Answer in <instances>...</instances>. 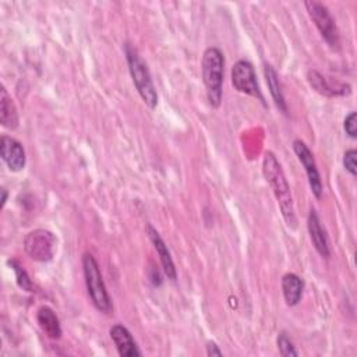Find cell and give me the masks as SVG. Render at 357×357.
<instances>
[{"mask_svg":"<svg viewBox=\"0 0 357 357\" xmlns=\"http://www.w3.org/2000/svg\"><path fill=\"white\" fill-rule=\"evenodd\" d=\"M262 173L278 199L279 208L282 211V215H283L287 226L294 229L297 220H296V213H294V208H293L290 187H289L286 176L282 170L280 163L278 162L276 156L271 151L265 152V155H264Z\"/></svg>","mask_w":357,"mask_h":357,"instance_id":"6da1fadb","label":"cell"},{"mask_svg":"<svg viewBox=\"0 0 357 357\" xmlns=\"http://www.w3.org/2000/svg\"><path fill=\"white\" fill-rule=\"evenodd\" d=\"M225 57L218 47H208L202 56V79L206 88V96L212 107L222 102Z\"/></svg>","mask_w":357,"mask_h":357,"instance_id":"7a4b0ae2","label":"cell"},{"mask_svg":"<svg viewBox=\"0 0 357 357\" xmlns=\"http://www.w3.org/2000/svg\"><path fill=\"white\" fill-rule=\"evenodd\" d=\"M126 56L132 82L139 96L148 107L153 109L158 105V93L145 61L139 57L138 52L130 45H126Z\"/></svg>","mask_w":357,"mask_h":357,"instance_id":"3957f363","label":"cell"},{"mask_svg":"<svg viewBox=\"0 0 357 357\" xmlns=\"http://www.w3.org/2000/svg\"><path fill=\"white\" fill-rule=\"evenodd\" d=\"M82 268H84V278L88 294L91 297L92 304L100 312L109 314L112 311V301L109 293L106 290L99 265L96 259L91 254H84L82 257Z\"/></svg>","mask_w":357,"mask_h":357,"instance_id":"277c9868","label":"cell"},{"mask_svg":"<svg viewBox=\"0 0 357 357\" xmlns=\"http://www.w3.org/2000/svg\"><path fill=\"white\" fill-rule=\"evenodd\" d=\"M25 252L35 261L47 262L56 251V237L46 229H35L24 238Z\"/></svg>","mask_w":357,"mask_h":357,"instance_id":"5b68a950","label":"cell"},{"mask_svg":"<svg viewBox=\"0 0 357 357\" xmlns=\"http://www.w3.org/2000/svg\"><path fill=\"white\" fill-rule=\"evenodd\" d=\"M308 15L314 21L315 26L318 28L321 36L325 39V42L331 47H337L339 46V32L335 24L333 17L331 15L329 10L319 1L310 0L304 3Z\"/></svg>","mask_w":357,"mask_h":357,"instance_id":"8992f818","label":"cell"},{"mask_svg":"<svg viewBox=\"0 0 357 357\" xmlns=\"http://www.w3.org/2000/svg\"><path fill=\"white\" fill-rule=\"evenodd\" d=\"M231 84L233 86L245 95H251L264 100L261 89L257 82V75L252 64L245 60H238L231 68Z\"/></svg>","mask_w":357,"mask_h":357,"instance_id":"52a82bcc","label":"cell"},{"mask_svg":"<svg viewBox=\"0 0 357 357\" xmlns=\"http://www.w3.org/2000/svg\"><path fill=\"white\" fill-rule=\"evenodd\" d=\"M293 149H294V153L297 155L300 163L303 165L305 173H307L308 184H310V188H311L312 194L315 195V198H321V195H322V183H321L319 172L317 169V163H315L312 152L310 151V148L301 139H294L293 141Z\"/></svg>","mask_w":357,"mask_h":357,"instance_id":"ba28073f","label":"cell"},{"mask_svg":"<svg viewBox=\"0 0 357 357\" xmlns=\"http://www.w3.org/2000/svg\"><path fill=\"white\" fill-rule=\"evenodd\" d=\"M0 153L1 159L11 172H20L25 167V151L22 144L15 138L3 135L0 139Z\"/></svg>","mask_w":357,"mask_h":357,"instance_id":"9c48e42d","label":"cell"},{"mask_svg":"<svg viewBox=\"0 0 357 357\" xmlns=\"http://www.w3.org/2000/svg\"><path fill=\"white\" fill-rule=\"evenodd\" d=\"M110 337L120 356L124 357H137L141 356V351L132 339L128 329L120 324H116L110 328Z\"/></svg>","mask_w":357,"mask_h":357,"instance_id":"30bf717a","label":"cell"},{"mask_svg":"<svg viewBox=\"0 0 357 357\" xmlns=\"http://www.w3.org/2000/svg\"><path fill=\"white\" fill-rule=\"evenodd\" d=\"M148 230V236L159 255V259H160V264H162V268H163V272L166 273V276L170 279V280H176L177 278V273H176V268H174V264H173V259L170 257V251L167 248V245L165 244L163 238L160 237V234L156 231V229L151 225H148L146 227Z\"/></svg>","mask_w":357,"mask_h":357,"instance_id":"8fae6325","label":"cell"},{"mask_svg":"<svg viewBox=\"0 0 357 357\" xmlns=\"http://www.w3.org/2000/svg\"><path fill=\"white\" fill-rule=\"evenodd\" d=\"M307 227H308V233L311 237V241L315 247V250L318 251V254L324 258L329 257V243H328V237L325 230L321 226L319 218L315 212V209H311L308 213V220H307Z\"/></svg>","mask_w":357,"mask_h":357,"instance_id":"7c38bea8","label":"cell"},{"mask_svg":"<svg viewBox=\"0 0 357 357\" xmlns=\"http://www.w3.org/2000/svg\"><path fill=\"white\" fill-rule=\"evenodd\" d=\"M36 321H38L40 329L50 339H59L61 336L60 321H59L56 312L50 307H47V305L40 307L36 312Z\"/></svg>","mask_w":357,"mask_h":357,"instance_id":"4fadbf2b","label":"cell"},{"mask_svg":"<svg viewBox=\"0 0 357 357\" xmlns=\"http://www.w3.org/2000/svg\"><path fill=\"white\" fill-rule=\"evenodd\" d=\"M0 121L8 130H15L20 121L17 107L4 86L0 89Z\"/></svg>","mask_w":357,"mask_h":357,"instance_id":"5bb4252c","label":"cell"},{"mask_svg":"<svg viewBox=\"0 0 357 357\" xmlns=\"http://www.w3.org/2000/svg\"><path fill=\"white\" fill-rule=\"evenodd\" d=\"M304 282L296 273H286L282 278V291L287 305H296L303 296Z\"/></svg>","mask_w":357,"mask_h":357,"instance_id":"9a60e30c","label":"cell"},{"mask_svg":"<svg viewBox=\"0 0 357 357\" xmlns=\"http://www.w3.org/2000/svg\"><path fill=\"white\" fill-rule=\"evenodd\" d=\"M264 75H265V79H266L271 96H272L276 107L282 113L286 114L287 113V106H286V100H284V96H283V92H282L279 77H278L275 68L271 64H265L264 66Z\"/></svg>","mask_w":357,"mask_h":357,"instance_id":"2e32d148","label":"cell"},{"mask_svg":"<svg viewBox=\"0 0 357 357\" xmlns=\"http://www.w3.org/2000/svg\"><path fill=\"white\" fill-rule=\"evenodd\" d=\"M307 79L310 82V85L321 95L324 96H336V95H344V93H349L350 92V86L349 88H333L328 81L326 78L318 73L317 70H310L307 73Z\"/></svg>","mask_w":357,"mask_h":357,"instance_id":"e0dca14e","label":"cell"},{"mask_svg":"<svg viewBox=\"0 0 357 357\" xmlns=\"http://www.w3.org/2000/svg\"><path fill=\"white\" fill-rule=\"evenodd\" d=\"M8 265L13 268V271L15 273L17 284L25 291H32V282H31L29 275L26 273V271L21 266V264L15 259H11V261H8Z\"/></svg>","mask_w":357,"mask_h":357,"instance_id":"ac0fdd59","label":"cell"},{"mask_svg":"<svg viewBox=\"0 0 357 357\" xmlns=\"http://www.w3.org/2000/svg\"><path fill=\"white\" fill-rule=\"evenodd\" d=\"M278 350L283 357H290V356L298 354V351L296 350L293 342L289 339L286 332H280L278 336Z\"/></svg>","mask_w":357,"mask_h":357,"instance_id":"d6986e66","label":"cell"},{"mask_svg":"<svg viewBox=\"0 0 357 357\" xmlns=\"http://www.w3.org/2000/svg\"><path fill=\"white\" fill-rule=\"evenodd\" d=\"M356 156H357L356 149H349V151H346L344 155H343V166H344V169H346L351 176H356V174H357Z\"/></svg>","mask_w":357,"mask_h":357,"instance_id":"ffe728a7","label":"cell"},{"mask_svg":"<svg viewBox=\"0 0 357 357\" xmlns=\"http://www.w3.org/2000/svg\"><path fill=\"white\" fill-rule=\"evenodd\" d=\"M344 131L350 138H356L357 135V114L356 112H351L344 119Z\"/></svg>","mask_w":357,"mask_h":357,"instance_id":"44dd1931","label":"cell"},{"mask_svg":"<svg viewBox=\"0 0 357 357\" xmlns=\"http://www.w3.org/2000/svg\"><path fill=\"white\" fill-rule=\"evenodd\" d=\"M206 354L208 356H222V351L213 342H208L206 343Z\"/></svg>","mask_w":357,"mask_h":357,"instance_id":"7402d4cb","label":"cell"},{"mask_svg":"<svg viewBox=\"0 0 357 357\" xmlns=\"http://www.w3.org/2000/svg\"><path fill=\"white\" fill-rule=\"evenodd\" d=\"M6 201H7V190L1 188V206H4Z\"/></svg>","mask_w":357,"mask_h":357,"instance_id":"603a6c76","label":"cell"}]
</instances>
